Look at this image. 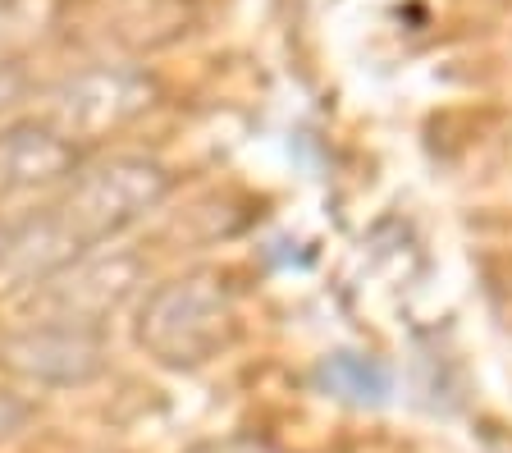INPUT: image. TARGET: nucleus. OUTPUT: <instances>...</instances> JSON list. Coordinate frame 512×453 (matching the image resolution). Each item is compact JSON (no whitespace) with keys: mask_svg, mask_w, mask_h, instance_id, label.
I'll use <instances>...</instances> for the list:
<instances>
[{"mask_svg":"<svg viewBox=\"0 0 512 453\" xmlns=\"http://www.w3.org/2000/svg\"><path fill=\"white\" fill-rule=\"evenodd\" d=\"M170 179L147 156H110L74 179V188L42 206L37 216L14 220L10 243L0 252V275L10 284L46 280L74 266L87 248L115 238L165 197Z\"/></svg>","mask_w":512,"mask_h":453,"instance_id":"1","label":"nucleus"},{"mask_svg":"<svg viewBox=\"0 0 512 453\" xmlns=\"http://www.w3.org/2000/svg\"><path fill=\"white\" fill-rule=\"evenodd\" d=\"M138 339L165 367H197L224 339V298L211 280H170L142 307Z\"/></svg>","mask_w":512,"mask_h":453,"instance_id":"2","label":"nucleus"},{"mask_svg":"<svg viewBox=\"0 0 512 453\" xmlns=\"http://www.w3.org/2000/svg\"><path fill=\"white\" fill-rule=\"evenodd\" d=\"M0 367L37 385H87L106 367V348L92 325L55 316V321H37L0 339Z\"/></svg>","mask_w":512,"mask_h":453,"instance_id":"3","label":"nucleus"},{"mask_svg":"<svg viewBox=\"0 0 512 453\" xmlns=\"http://www.w3.org/2000/svg\"><path fill=\"white\" fill-rule=\"evenodd\" d=\"M151 97H156L151 78L133 74V69H92V74L69 78L51 97V129L69 142L96 138V133H110L133 115H142Z\"/></svg>","mask_w":512,"mask_h":453,"instance_id":"4","label":"nucleus"},{"mask_svg":"<svg viewBox=\"0 0 512 453\" xmlns=\"http://www.w3.org/2000/svg\"><path fill=\"white\" fill-rule=\"evenodd\" d=\"M78 147L51 129V124H19L0 133V193L14 188L55 184L64 174H74Z\"/></svg>","mask_w":512,"mask_h":453,"instance_id":"5","label":"nucleus"},{"mask_svg":"<svg viewBox=\"0 0 512 453\" xmlns=\"http://www.w3.org/2000/svg\"><path fill=\"white\" fill-rule=\"evenodd\" d=\"M325 380L334 389H343L348 399H380L384 394V376L375 367H366V362H357V357H334L325 367Z\"/></svg>","mask_w":512,"mask_h":453,"instance_id":"6","label":"nucleus"},{"mask_svg":"<svg viewBox=\"0 0 512 453\" xmlns=\"http://www.w3.org/2000/svg\"><path fill=\"white\" fill-rule=\"evenodd\" d=\"M32 417V408L19 399V394H5L0 389V440H10V435L23 431V421Z\"/></svg>","mask_w":512,"mask_h":453,"instance_id":"7","label":"nucleus"},{"mask_svg":"<svg viewBox=\"0 0 512 453\" xmlns=\"http://www.w3.org/2000/svg\"><path fill=\"white\" fill-rule=\"evenodd\" d=\"M14 97H19V65L0 60V106H10Z\"/></svg>","mask_w":512,"mask_h":453,"instance_id":"8","label":"nucleus"},{"mask_svg":"<svg viewBox=\"0 0 512 453\" xmlns=\"http://www.w3.org/2000/svg\"><path fill=\"white\" fill-rule=\"evenodd\" d=\"M192 453H270V449L247 444V440H224V444H202V449H192Z\"/></svg>","mask_w":512,"mask_h":453,"instance_id":"9","label":"nucleus"}]
</instances>
